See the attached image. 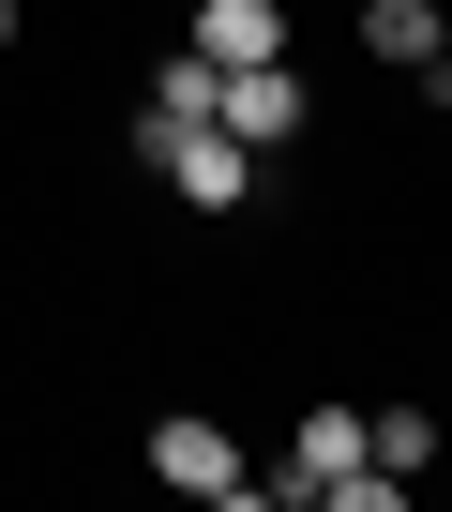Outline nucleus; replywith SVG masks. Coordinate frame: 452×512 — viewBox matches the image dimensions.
<instances>
[{"label":"nucleus","mask_w":452,"mask_h":512,"mask_svg":"<svg viewBox=\"0 0 452 512\" xmlns=\"http://www.w3.org/2000/svg\"><path fill=\"white\" fill-rule=\"evenodd\" d=\"M211 121L242 136V151H287V136L317 121V91H302L287 61H226V76H211Z\"/></svg>","instance_id":"nucleus-1"},{"label":"nucleus","mask_w":452,"mask_h":512,"mask_svg":"<svg viewBox=\"0 0 452 512\" xmlns=\"http://www.w3.org/2000/svg\"><path fill=\"white\" fill-rule=\"evenodd\" d=\"M151 482H181V497H257V467H242V437L226 422H151Z\"/></svg>","instance_id":"nucleus-2"},{"label":"nucleus","mask_w":452,"mask_h":512,"mask_svg":"<svg viewBox=\"0 0 452 512\" xmlns=\"http://www.w3.org/2000/svg\"><path fill=\"white\" fill-rule=\"evenodd\" d=\"M166 181H181L196 211H242V196H257V151L226 136V121H196V136H166Z\"/></svg>","instance_id":"nucleus-3"},{"label":"nucleus","mask_w":452,"mask_h":512,"mask_svg":"<svg viewBox=\"0 0 452 512\" xmlns=\"http://www.w3.org/2000/svg\"><path fill=\"white\" fill-rule=\"evenodd\" d=\"M211 76H226L211 46H181V61L151 76V106H136V151H151V166H166V136H196V121H211Z\"/></svg>","instance_id":"nucleus-4"},{"label":"nucleus","mask_w":452,"mask_h":512,"mask_svg":"<svg viewBox=\"0 0 452 512\" xmlns=\"http://www.w3.org/2000/svg\"><path fill=\"white\" fill-rule=\"evenodd\" d=\"M347 467H362V407H302V437H287L272 497H317V482H347Z\"/></svg>","instance_id":"nucleus-5"},{"label":"nucleus","mask_w":452,"mask_h":512,"mask_svg":"<svg viewBox=\"0 0 452 512\" xmlns=\"http://www.w3.org/2000/svg\"><path fill=\"white\" fill-rule=\"evenodd\" d=\"M437 46H452V31H437V0H362V61H377V76H422Z\"/></svg>","instance_id":"nucleus-6"},{"label":"nucleus","mask_w":452,"mask_h":512,"mask_svg":"<svg viewBox=\"0 0 452 512\" xmlns=\"http://www.w3.org/2000/svg\"><path fill=\"white\" fill-rule=\"evenodd\" d=\"M196 46L211 61H287V0H196Z\"/></svg>","instance_id":"nucleus-7"},{"label":"nucleus","mask_w":452,"mask_h":512,"mask_svg":"<svg viewBox=\"0 0 452 512\" xmlns=\"http://www.w3.org/2000/svg\"><path fill=\"white\" fill-rule=\"evenodd\" d=\"M362 467H437V407H362Z\"/></svg>","instance_id":"nucleus-8"},{"label":"nucleus","mask_w":452,"mask_h":512,"mask_svg":"<svg viewBox=\"0 0 452 512\" xmlns=\"http://www.w3.org/2000/svg\"><path fill=\"white\" fill-rule=\"evenodd\" d=\"M0 46H16V0H0Z\"/></svg>","instance_id":"nucleus-9"}]
</instances>
